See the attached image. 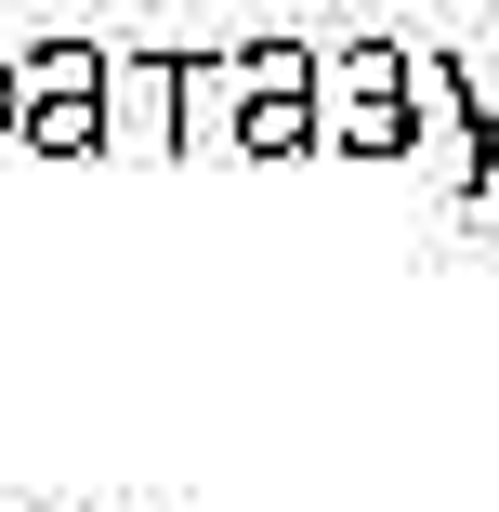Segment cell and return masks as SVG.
I'll use <instances>...</instances> for the list:
<instances>
[{"label":"cell","mask_w":499,"mask_h":512,"mask_svg":"<svg viewBox=\"0 0 499 512\" xmlns=\"http://www.w3.org/2000/svg\"><path fill=\"white\" fill-rule=\"evenodd\" d=\"M0 145H14V53H0Z\"/></svg>","instance_id":"cell-4"},{"label":"cell","mask_w":499,"mask_h":512,"mask_svg":"<svg viewBox=\"0 0 499 512\" xmlns=\"http://www.w3.org/2000/svg\"><path fill=\"white\" fill-rule=\"evenodd\" d=\"M106 132H119V158L184 145V53H106Z\"/></svg>","instance_id":"cell-2"},{"label":"cell","mask_w":499,"mask_h":512,"mask_svg":"<svg viewBox=\"0 0 499 512\" xmlns=\"http://www.w3.org/2000/svg\"><path fill=\"white\" fill-rule=\"evenodd\" d=\"M14 145L27 158H119V132H106V40L14 53Z\"/></svg>","instance_id":"cell-1"},{"label":"cell","mask_w":499,"mask_h":512,"mask_svg":"<svg viewBox=\"0 0 499 512\" xmlns=\"http://www.w3.org/2000/svg\"><path fill=\"white\" fill-rule=\"evenodd\" d=\"M237 106H250V53H184V145L237 158Z\"/></svg>","instance_id":"cell-3"}]
</instances>
